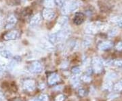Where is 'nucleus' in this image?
Masks as SVG:
<instances>
[{
  "mask_svg": "<svg viewBox=\"0 0 122 101\" xmlns=\"http://www.w3.org/2000/svg\"><path fill=\"white\" fill-rule=\"evenodd\" d=\"M63 1H65V0H63Z\"/></svg>",
  "mask_w": 122,
  "mask_h": 101,
  "instance_id": "nucleus-36",
  "label": "nucleus"
},
{
  "mask_svg": "<svg viewBox=\"0 0 122 101\" xmlns=\"http://www.w3.org/2000/svg\"><path fill=\"white\" fill-rule=\"evenodd\" d=\"M67 24H68V18L66 17V16H62V17H61L58 19L57 25H58L60 26V27L62 29L64 26H66Z\"/></svg>",
  "mask_w": 122,
  "mask_h": 101,
  "instance_id": "nucleus-13",
  "label": "nucleus"
},
{
  "mask_svg": "<svg viewBox=\"0 0 122 101\" xmlns=\"http://www.w3.org/2000/svg\"><path fill=\"white\" fill-rule=\"evenodd\" d=\"M55 16H56V14L50 8H46L43 11V17L47 20H53Z\"/></svg>",
  "mask_w": 122,
  "mask_h": 101,
  "instance_id": "nucleus-2",
  "label": "nucleus"
},
{
  "mask_svg": "<svg viewBox=\"0 0 122 101\" xmlns=\"http://www.w3.org/2000/svg\"><path fill=\"white\" fill-rule=\"evenodd\" d=\"M16 65V61L14 60V61H11L8 63V65H7V69L8 70H12L15 67Z\"/></svg>",
  "mask_w": 122,
  "mask_h": 101,
  "instance_id": "nucleus-21",
  "label": "nucleus"
},
{
  "mask_svg": "<svg viewBox=\"0 0 122 101\" xmlns=\"http://www.w3.org/2000/svg\"><path fill=\"white\" fill-rule=\"evenodd\" d=\"M112 65H115V66H122V61H121V60H117V61H113Z\"/></svg>",
  "mask_w": 122,
  "mask_h": 101,
  "instance_id": "nucleus-28",
  "label": "nucleus"
},
{
  "mask_svg": "<svg viewBox=\"0 0 122 101\" xmlns=\"http://www.w3.org/2000/svg\"><path fill=\"white\" fill-rule=\"evenodd\" d=\"M16 23V18L14 16H10L8 18V22H7V25H6L5 27H6V29L12 28Z\"/></svg>",
  "mask_w": 122,
  "mask_h": 101,
  "instance_id": "nucleus-11",
  "label": "nucleus"
},
{
  "mask_svg": "<svg viewBox=\"0 0 122 101\" xmlns=\"http://www.w3.org/2000/svg\"><path fill=\"white\" fill-rule=\"evenodd\" d=\"M69 12V2H65L63 4L62 7V14L64 15H66Z\"/></svg>",
  "mask_w": 122,
  "mask_h": 101,
  "instance_id": "nucleus-15",
  "label": "nucleus"
},
{
  "mask_svg": "<svg viewBox=\"0 0 122 101\" xmlns=\"http://www.w3.org/2000/svg\"><path fill=\"white\" fill-rule=\"evenodd\" d=\"M79 95L80 96H84L86 95V90L83 89H80L79 90Z\"/></svg>",
  "mask_w": 122,
  "mask_h": 101,
  "instance_id": "nucleus-31",
  "label": "nucleus"
},
{
  "mask_svg": "<svg viewBox=\"0 0 122 101\" xmlns=\"http://www.w3.org/2000/svg\"><path fill=\"white\" fill-rule=\"evenodd\" d=\"M54 0H44V5L47 8H52L54 5Z\"/></svg>",
  "mask_w": 122,
  "mask_h": 101,
  "instance_id": "nucleus-18",
  "label": "nucleus"
},
{
  "mask_svg": "<svg viewBox=\"0 0 122 101\" xmlns=\"http://www.w3.org/2000/svg\"><path fill=\"white\" fill-rule=\"evenodd\" d=\"M19 37V33L17 31H13L6 33L4 36V39L5 41H11V40H16Z\"/></svg>",
  "mask_w": 122,
  "mask_h": 101,
  "instance_id": "nucleus-3",
  "label": "nucleus"
},
{
  "mask_svg": "<svg viewBox=\"0 0 122 101\" xmlns=\"http://www.w3.org/2000/svg\"><path fill=\"white\" fill-rule=\"evenodd\" d=\"M54 2L58 5H62L63 4H64V1L63 0H55Z\"/></svg>",
  "mask_w": 122,
  "mask_h": 101,
  "instance_id": "nucleus-32",
  "label": "nucleus"
},
{
  "mask_svg": "<svg viewBox=\"0 0 122 101\" xmlns=\"http://www.w3.org/2000/svg\"><path fill=\"white\" fill-rule=\"evenodd\" d=\"M72 73L75 75H79V73H81V69L79 67V66H75L74 68L72 69Z\"/></svg>",
  "mask_w": 122,
  "mask_h": 101,
  "instance_id": "nucleus-26",
  "label": "nucleus"
},
{
  "mask_svg": "<svg viewBox=\"0 0 122 101\" xmlns=\"http://www.w3.org/2000/svg\"><path fill=\"white\" fill-rule=\"evenodd\" d=\"M117 26L120 28H122V20L117 21Z\"/></svg>",
  "mask_w": 122,
  "mask_h": 101,
  "instance_id": "nucleus-33",
  "label": "nucleus"
},
{
  "mask_svg": "<svg viewBox=\"0 0 122 101\" xmlns=\"http://www.w3.org/2000/svg\"><path fill=\"white\" fill-rule=\"evenodd\" d=\"M84 21V15L82 13L76 14L74 18V23L76 25H80Z\"/></svg>",
  "mask_w": 122,
  "mask_h": 101,
  "instance_id": "nucleus-12",
  "label": "nucleus"
},
{
  "mask_svg": "<svg viewBox=\"0 0 122 101\" xmlns=\"http://www.w3.org/2000/svg\"><path fill=\"white\" fill-rule=\"evenodd\" d=\"M113 90L116 92H119L122 91V81H120L119 82L117 83L114 86Z\"/></svg>",
  "mask_w": 122,
  "mask_h": 101,
  "instance_id": "nucleus-20",
  "label": "nucleus"
},
{
  "mask_svg": "<svg viewBox=\"0 0 122 101\" xmlns=\"http://www.w3.org/2000/svg\"><path fill=\"white\" fill-rule=\"evenodd\" d=\"M92 65H93V69H94L95 73H99L100 72H102L103 63H102V61L100 59V58H94L92 59Z\"/></svg>",
  "mask_w": 122,
  "mask_h": 101,
  "instance_id": "nucleus-1",
  "label": "nucleus"
},
{
  "mask_svg": "<svg viewBox=\"0 0 122 101\" xmlns=\"http://www.w3.org/2000/svg\"><path fill=\"white\" fill-rule=\"evenodd\" d=\"M23 86L24 88L27 90V91H29V92H32L35 90V81L33 80H31V79H28L26 80L24 84H23Z\"/></svg>",
  "mask_w": 122,
  "mask_h": 101,
  "instance_id": "nucleus-5",
  "label": "nucleus"
},
{
  "mask_svg": "<svg viewBox=\"0 0 122 101\" xmlns=\"http://www.w3.org/2000/svg\"><path fill=\"white\" fill-rule=\"evenodd\" d=\"M118 29L117 28H114L113 29H111V31H109V37H114L115 35H117L118 33Z\"/></svg>",
  "mask_w": 122,
  "mask_h": 101,
  "instance_id": "nucleus-23",
  "label": "nucleus"
},
{
  "mask_svg": "<svg viewBox=\"0 0 122 101\" xmlns=\"http://www.w3.org/2000/svg\"><path fill=\"white\" fill-rule=\"evenodd\" d=\"M41 46L44 48L48 50H54V47H53L52 44L50 42H47V41H42L41 42Z\"/></svg>",
  "mask_w": 122,
  "mask_h": 101,
  "instance_id": "nucleus-16",
  "label": "nucleus"
},
{
  "mask_svg": "<svg viewBox=\"0 0 122 101\" xmlns=\"http://www.w3.org/2000/svg\"><path fill=\"white\" fill-rule=\"evenodd\" d=\"M42 71V66L41 63L38 61H35L32 63L30 66V71L32 73H38Z\"/></svg>",
  "mask_w": 122,
  "mask_h": 101,
  "instance_id": "nucleus-4",
  "label": "nucleus"
},
{
  "mask_svg": "<svg viewBox=\"0 0 122 101\" xmlns=\"http://www.w3.org/2000/svg\"><path fill=\"white\" fill-rule=\"evenodd\" d=\"M113 44L111 41H105L103 43L101 44L98 45V49L100 50H109L113 47Z\"/></svg>",
  "mask_w": 122,
  "mask_h": 101,
  "instance_id": "nucleus-10",
  "label": "nucleus"
},
{
  "mask_svg": "<svg viewBox=\"0 0 122 101\" xmlns=\"http://www.w3.org/2000/svg\"><path fill=\"white\" fill-rule=\"evenodd\" d=\"M38 100H39V101H48V96L46 95V94H41V95H40L39 98H38Z\"/></svg>",
  "mask_w": 122,
  "mask_h": 101,
  "instance_id": "nucleus-27",
  "label": "nucleus"
},
{
  "mask_svg": "<svg viewBox=\"0 0 122 101\" xmlns=\"http://www.w3.org/2000/svg\"><path fill=\"white\" fill-rule=\"evenodd\" d=\"M71 84L74 88H77L79 86V79L77 76H73L71 78Z\"/></svg>",
  "mask_w": 122,
  "mask_h": 101,
  "instance_id": "nucleus-19",
  "label": "nucleus"
},
{
  "mask_svg": "<svg viewBox=\"0 0 122 101\" xmlns=\"http://www.w3.org/2000/svg\"><path fill=\"white\" fill-rule=\"evenodd\" d=\"M79 2L77 0H73L69 2V11L71 12H73L77 11L79 8Z\"/></svg>",
  "mask_w": 122,
  "mask_h": 101,
  "instance_id": "nucleus-9",
  "label": "nucleus"
},
{
  "mask_svg": "<svg viewBox=\"0 0 122 101\" xmlns=\"http://www.w3.org/2000/svg\"><path fill=\"white\" fill-rule=\"evenodd\" d=\"M117 77V73H115L113 71H110L106 75V79L107 80H113L116 79Z\"/></svg>",
  "mask_w": 122,
  "mask_h": 101,
  "instance_id": "nucleus-17",
  "label": "nucleus"
},
{
  "mask_svg": "<svg viewBox=\"0 0 122 101\" xmlns=\"http://www.w3.org/2000/svg\"><path fill=\"white\" fill-rule=\"evenodd\" d=\"M29 101H39V100H38V98L37 99V98H35V99H32V100H30Z\"/></svg>",
  "mask_w": 122,
  "mask_h": 101,
  "instance_id": "nucleus-34",
  "label": "nucleus"
},
{
  "mask_svg": "<svg viewBox=\"0 0 122 101\" xmlns=\"http://www.w3.org/2000/svg\"><path fill=\"white\" fill-rule=\"evenodd\" d=\"M65 97L62 94H59L58 96H57L55 98V101H65Z\"/></svg>",
  "mask_w": 122,
  "mask_h": 101,
  "instance_id": "nucleus-29",
  "label": "nucleus"
},
{
  "mask_svg": "<svg viewBox=\"0 0 122 101\" xmlns=\"http://www.w3.org/2000/svg\"><path fill=\"white\" fill-rule=\"evenodd\" d=\"M59 80H60L59 75L56 73H53L50 75L48 77V84L50 85H54V84H56Z\"/></svg>",
  "mask_w": 122,
  "mask_h": 101,
  "instance_id": "nucleus-8",
  "label": "nucleus"
},
{
  "mask_svg": "<svg viewBox=\"0 0 122 101\" xmlns=\"http://www.w3.org/2000/svg\"><path fill=\"white\" fill-rule=\"evenodd\" d=\"M41 21V16L39 14H37L32 18V19L30 20V25L32 26H37L40 24Z\"/></svg>",
  "mask_w": 122,
  "mask_h": 101,
  "instance_id": "nucleus-7",
  "label": "nucleus"
},
{
  "mask_svg": "<svg viewBox=\"0 0 122 101\" xmlns=\"http://www.w3.org/2000/svg\"><path fill=\"white\" fill-rule=\"evenodd\" d=\"M81 80L85 83H90L91 81V77L89 75H83L81 77Z\"/></svg>",
  "mask_w": 122,
  "mask_h": 101,
  "instance_id": "nucleus-25",
  "label": "nucleus"
},
{
  "mask_svg": "<svg viewBox=\"0 0 122 101\" xmlns=\"http://www.w3.org/2000/svg\"><path fill=\"white\" fill-rule=\"evenodd\" d=\"M87 33H96L98 29V27L97 26V24H88L86 29H85Z\"/></svg>",
  "mask_w": 122,
  "mask_h": 101,
  "instance_id": "nucleus-6",
  "label": "nucleus"
},
{
  "mask_svg": "<svg viewBox=\"0 0 122 101\" xmlns=\"http://www.w3.org/2000/svg\"><path fill=\"white\" fill-rule=\"evenodd\" d=\"M92 44V41L90 39L86 38L85 40H83V43H82V45L84 48H87L88 47L90 46V45Z\"/></svg>",
  "mask_w": 122,
  "mask_h": 101,
  "instance_id": "nucleus-22",
  "label": "nucleus"
},
{
  "mask_svg": "<svg viewBox=\"0 0 122 101\" xmlns=\"http://www.w3.org/2000/svg\"><path fill=\"white\" fill-rule=\"evenodd\" d=\"M104 88L106 89V90H111L112 87H113V84H112V82L111 81H106L104 84Z\"/></svg>",
  "mask_w": 122,
  "mask_h": 101,
  "instance_id": "nucleus-24",
  "label": "nucleus"
},
{
  "mask_svg": "<svg viewBox=\"0 0 122 101\" xmlns=\"http://www.w3.org/2000/svg\"><path fill=\"white\" fill-rule=\"evenodd\" d=\"M0 55L4 58H7V59H10L12 57V53L10 52L9 50H3L0 52Z\"/></svg>",
  "mask_w": 122,
  "mask_h": 101,
  "instance_id": "nucleus-14",
  "label": "nucleus"
},
{
  "mask_svg": "<svg viewBox=\"0 0 122 101\" xmlns=\"http://www.w3.org/2000/svg\"><path fill=\"white\" fill-rule=\"evenodd\" d=\"M2 23H3V22H2V20L0 18V27H1V25H2Z\"/></svg>",
  "mask_w": 122,
  "mask_h": 101,
  "instance_id": "nucleus-35",
  "label": "nucleus"
},
{
  "mask_svg": "<svg viewBox=\"0 0 122 101\" xmlns=\"http://www.w3.org/2000/svg\"><path fill=\"white\" fill-rule=\"evenodd\" d=\"M115 48H116V50H118V51H121V50H122V41L119 42V43L116 45Z\"/></svg>",
  "mask_w": 122,
  "mask_h": 101,
  "instance_id": "nucleus-30",
  "label": "nucleus"
}]
</instances>
